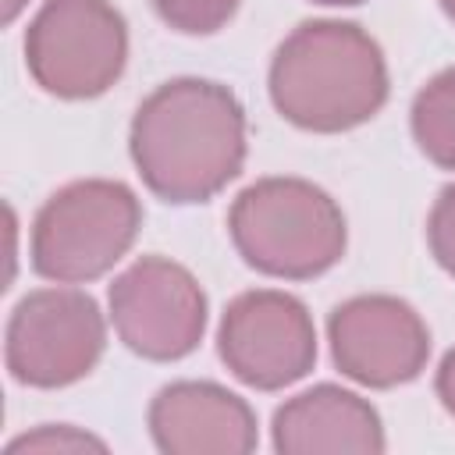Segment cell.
Here are the masks:
<instances>
[{"label":"cell","instance_id":"obj_1","mask_svg":"<svg viewBox=\"0 0 455 455\" xmlns=\"http://www.w3.org/2000/svg\"><path fill=\"white\" fill-rule=\"evenodd\" d=\"M132 160L167 203L213 199L245 160V114L231 89L178 78L142 100L132 121Z\"/></svg>","mask_w":455,"mask_h":455},{"label":"cell","instance_id":"obj_2","mask_svg":"<svg viewBox=\"0 0 455 455\" xmlns=\"http://www.w3.org/2000/svg\"><path fill=\"white\" fill-rule=\"evenodd\" d=\"M270 100L306 132H348L387 100L380 46L348 21H306L274 53Z\"/></svg>","mask_w":455,"mask_h":455},{"label":"cell","instance_id":"obj_3","mask_svg":"<svg viewBox=\"0 0 455 455\" xmlns=\"http://www.w3.org/2000/svg\"><path fill=\"white\" fill-rule=\"evenodd\" d=\"M231 238L249 267L270 277H316L345 252V217L334 199L299 178H263L231 206Z\"/></svg>","mask_w":455,"mask_h":455},{"label":"cell","instance_id":"obj_4","mask_svg":"<svg viewBox=\"0 0 455 455\" xmlns=\"http://www.w3.org/2000/svg\"><path fill=\"white\" fill-rule=\"evenodd\" d=\"M142 210L121 181H75L32 224V267L50 281H92L135 242Z\"/></svg>","mask_w":455,"mask_h":455},{"label":"cell","instance_id":"obj_5","mask_svg":"<svg viewBox=\"0 0 455 455\" xmlns=\"http://www.w3.org/2000/svg\"><path fill=\"white\" fill-rule=\"evenodd\" d=\"M124 57V18L107 0H46L25 32V64L32 78L64 100L107 92Z\"/></svg>","mask_w":455,"mask_h":455},{"label":"cell","instance_id":"obj_6","mask_svg":"<svg viewBox=\"0 0 455 455\" xmlns=\"http://www.w3.org/2000/svg\"><path fill=\"white\" fill-rule=\"evenodd\" d=\"M103 352V316L85 291L46 288L18 302L7 327V370L32 387L82 380Z\"/></svg>","mask_w":455,"mask_h":455},{"label":"cell","instance_id":"obj_7","mask_svg":"<svg viewBox=\"0 0 455 455\" xmlns=\"http://www.w3.org/2000/svg\"><path fill=\"white\" fill-rule=\"evenodd\" d=\"M110 316L132 352L167 363L199 345L206 295L185 267L164 256H142L110 284Z\"/></svg>","mask_w":455,"mask_h":455},{"label":"cell","instance_id":"obj_8","mask_svg":"<svg viewBox=\"0 0 455 455\" xmlns=\"http://www.w3.org/2000/svg\"><path fill=\"white\" fill-rule=\"evenodd\" d=\"M220 359L259 391L295 384L313 370L316 331L306 306L284 291H245L220 320Z\"/></svg>","mask_w":455,"mask_h":455},{"label":"cell","instance_id":"obj_9","mask_svg":"<svg viewBox=\"0 0 455 455\" xmlns=\"http://www.w3.org/2000/svg\"><path fill=\"white\" fill-rule=\"evenodd\" d=\"M334 363L366 387H395L419 377L430 355V334L419 313L391 295H359L331 313Z\"/></svg>","mask_w":455,"mask_h":455},{"label":"cell","instance_id":"obj_10","mask_svg":"<svg viewBox=\"0 0 455 455\" xmlns=\"http://www.w3.org/2000/svg\"><path fill=\"white\" fill-rule=\"evenodd\" d=\"M149 430L167 455H245L256 448L252 409L238 395L199 380L164 387L149 405Z\"/></svg>","mask_w":455,"mask_h":455},{"label":"cell","instance_id":"obj_11","mask_svg":"<svg viewBox=\"0 0 455 455\" xmlns=\"http://www.w3.org/2000/svg\"><path fill=\"white\" fill-rule=\"evenodd\" d=\"M274 444L277 451H288V455H306V451L370 455L384 448V430L370 402L334 384H320L277 409Z\"/></svg>","mask_w":455,"mask_h":455},{"label":"cell","instance_id":"obj_12","mask_svg":"<svg viewBox=\"0 0 455 455\" xmlns=\"http://www.w3.org/2000/svg\"><path fill=\"white\" fill-rule=\"evenodd\" d=\"M412 135L437 167L455 171V68L434 75L419 89L412 103Z\"/></svg>","mask_w":455,"mask_h":455},{"label":"cell","instance_id":"obj_13","mask_svg":"<svg viewBox=\"0 0 455 455\" xmlns=\"http://www.w3.org/2000/svg\"><path fill=\"white\" fill-rule=\"evenodd\" d=\"M153 7L171 28L185 36H210L235 14L238 0H153Z\"/></svg>","mask_w":455,"mask_h":455},{"label":"cell","instance_id":"obj_14","mask_svg":"<svg viewBox=\"0 0 455 455\" xmlns=\"http://www.w3.org/2000/svg\"><path fill=\"white\" fill-rule=\"evenodd\" d=\"M427 235H430V249H434L437 263L455 277V185H448L437 196V203L430 210Z\"/></svg>","mask_w":455,"mask_h":455},{"label":"cell","instance_id":"obj_15","mask_svg":"<svg viewBox=\"0 0 455 455\" xmlns=\"http://www.w3.org/2000/svg\"><path fill=\"white\" fill-rule=\"evenodd\" d=\"M82 448L103 451V441H96V437H89V434H78V430H71V427H43V430H36V434L18 437V441L7 448V455H21V451H82Z\"/></svg>","mask_w":455,"mask_h":455},{"label":"cell","instance_id":"obj_16","mask_svg":"<svg viewBox=\"0 0 455 455\" xmlns=\"http://www.w3.org/2000/svg\"><path fill=\"white\" fill-rule=\"evenodd\" d=\"M437 395H441L444 409L455 416V348L444 355V363L437 370Z\"/></svg>","mask_w":455,"mask_h":455},{"label":"cell","instance_id":"obj_17","mask_svg":"<svg viewBox=\"0 0 455 455\" xmlns=\"http://www.w3.org/2000/svg\"><path fill=\"white\" fill-rule=\"evenodd\" d=\"M21 7H25V0H4V21H11Z\"/></svg>","mask_w":455,"mask_h":455},{"label":"cell","instance_id":"obj_18","mask_svg":"<svg viewBox=\"0 0 455 455\" xmlns=\"http://www.w3.org/2000/svg\"><path fill=\"white\" fill-rule=\"evenodd\" d=\"M441 7H444V14L455 21V0H441Z\"/></svg>","mask_w":455,"mask_h":455},{"label":"cell","instance_id":"obj_19","mask_svg":"<svg viewBox=\"0 0 455 455\" xmlns=\"http://www.w3.org/2000/svg\"><path fill=\"white\" fill-rule=\"evenodd\" d=\"M316 4H363V0H316Z\"/></svg>","mask_w":455,"mask_h":455}]
</instances>
